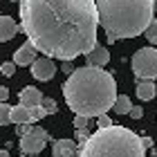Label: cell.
<instances>
[{"instance_id": "obj_24", "label": "cell", "mask_w": 157, "mask_h": 157, "mask_svg": "<svg viewBox=\"0 0 157 157\" xmlns=\"http://www.w3.org/2000/svg\"><path fill=\"white\" fill-rule=\"evenodd\" d=\"M130 117H132V119H141V117H144V108H139V105H132Z\"/></svg>"}, {"instance_id": "obj_28", "label": "cell", "mask_w": 157, "mask_h": 157, "mask_svg": "<svg viewBox=\"0 0 157 157\" xmlns=\"http://www.w3.org/2000/svg\"><path fill=\"white\" fill-rule=\"evenodd\" d=\"M141 144H144L146 148H153V146H155V141H153V137H141Z\"/></svg>"}, {"instance_id": "obj_3", "label": "cell", "mask_w": 157, "mask_h": 157, "mask_svg": "<svg viewBox=\"0 0 157 157\" xmlns=\"http://www.w3.org/2000/svg\"><path fill=\"white\" fill-rule=\"evenodd\" d=\"M99 25L108 43L119 38H135L153 23V0H97Z\"/></svg>"}, {"instance_id": "obj_27", "label": "cell", "mask_w": 157, "mask_h": 157, "mask_svg": "<svg viewBox=\"0 0 157 157\" xmlns=\"http://www.w3.org/2000/svg\"><path fill=\"white\" fill-rule=\"evenodd\" d=\"M61 70H63V72H65V74H72V72H74V67H72V61H63Z\"/></svg>"}, {"instance_id": "obj_13", "label": "cell", "mask_w": 157, "mask_h": 157, "mask_svg": "<svg viewBox=\"0 0 157 157\" xmlns=\"http://www.w3.org/2000/svg\"><path fill=\"white\" fill-rule=\"evenodd\" d=\"M157 94V88H155V81H137V97L141 101H151Z\"/></svg>"}, {"instance_id": "obj_29", "label": "cell", "mask_w": 157, "mask_h": 157, "mask_svg": "<svg viewBox=\"0 0 157 157\" xmlns=\"http://www.w3.org/2000/svg\"><path fill=\"white\" fill-rule=\"evenodd\" d=\"M0 157H9V151H0Z\"/></svg>"}, {"instance_id": "obj_22", "label": "cell", "mask_w": 157, "mask_h": 157, "mask_svg": "<svg viewBox=\"0 0 157 157\" xmlns=\"http://www.w3.org/2000/svg\"><path fill=\"white\" fill-rule=\"evenodd\" d=\"M97 126L99 128H110V126H115V124H112V119L108 115H99L97 117Z\"/></svg>"}, {"instance_id": "obj_32", "label": "cell", "mask_w": 157, "mask_h": 157, "mask_svg": "<svg viewBox=\"0 0 157 157\" xmlns=\"http://www.w3.org/2000/svg\"><path fill=\"white\" fill-rule=\"evenodd\" d=\"M25 157H29V155H25Z\"/></svg>"}, {"instance_id": "obj_20", "label": "cell", "mask_w": 157, "mask_h": 157, "mask_svg": "<svg viewBox=\"0 0 157 157\" xmlns=\"http://www.w3.org/2000/svg\"><path fill=\"white\" fill-rule=\"evenodd\" d=\"M0 72H2V76H13V72H16V63H13V61L2 63V65H0Z\"/></svg>"}, {"instance_id": "obj_26", "label": "cell", "mask_w": 157, "mask_h": 157, "mask_svg": "<svg viewBox=\"0 0 157 157\" xmlns=\"http://www.w3.org/2000/svg\"><path fill=\"white\" fill-rule=\"evenodd\" d=\"M7 99H9V90L5 85H0V103H7Z\"/></svg>"}, {"instance_id": "obj_4", "label": "cell", "mask_w": 157, "mask_h": 157, "mask_svg": "<svg viewBox=\"0 0 157 157\" xmlns=\"http://www.w3.org/2000/svg\"><path fill=\"white\" fill-rule=\"evenodd\" d=\"M78 157H146L141 137L126 126L99 128L85 144L78 146Z\"/></svg>"}, {"instance_id": "obj_17", "label": "cell", "mask_w": 157, "mask_h": 157, "mask_svg": "<svg viewBox=\"0 0 157 157\" xmlns=\"http://www.w3.org/2000/svg\"><path fill=\"white\" fill-rule=\"evenodd\" d=\"M11 124V105L9 103H0V126Z\"/></svg>"}, {"instance_id": "obj_14", "label": "cell", "mask_w": 157, "mask_h": 157, "mask_svg": "<svg viewBox=\"0 0 157 157\" xmlns=\"http://www.w3.org/2000/svg\"><path fill=\"white\" fill-rule=\"evenodd\" d=\"M11 124H29V108H25V105H11Z\"/></svg>"}, {"instance_id": "obj_18", "label": "cell", "mask_w": 157, "mask_h": 157, "mask_svg": "<svg viewBox=\"0 0 157 157\" xmlns=\"http://www.w3.org/2000/svg\"><path fill=\"white\" fill-rule=\"evenodd\" d=\"M45 115L47 112H45L43 105H34V108H29V124H36V121H40Z\"/></svg>"}, {"instance_id": "obj_19", "label": "cell", "mask_w": 157, "mask_h": 157, "mask_svg": "<svg viewBox=\"0 0 157 157\" xmlns=\"http://www.w3.org/2000/svg\"><path fill=\"white\" fill-rule=\"evenodd\" d=\"M43 108H45V112H47V115H54V112H56V101H54V99H49V97H43Z\"/></svg>"}, {"instance_id": "obj_12", "label": "cell", "mask_w": 157, "mask_h": 157, "mask_svg": "<svg viewBox=\"0 0 157 157\" xmlns=\"http://www.w3.org/2000/svg\"><path fill=\"white\" fill-rule=\"evenodd\" d=\"M18 34V25L16 20H13L11 16H7V13H0V40L7 43L11 40L13 36Z\"/></svg>"}, {"instance_id": "obj_9", "label": "cell", "mask_w": 157, "mask_h": 157, "mask_svg": "<svg viewBox=\"0 0 157 157\" xmlns=\"http://www.w3.org/2000/svg\"><path fill=\"white\" fill-rule=\"evenodd\" d=\"M54 157H76L78 155V144L74 139H56L52 146Z\"/></svg>"}, {"instance_id": "obj_31", "label": "cell", "mask_w": 157, "mask_h": 157, "mask_svg": "<svg viewBox=\"0 0 157 157\" xmlns=\"http://www.w3.org/2000/svg\"><path fill=\"white\" fill-rule=\"evenodd\" d=\"M11 2H16V0H11Z\"/></svg>"}, {"instance_id": "obj_30", "label": "cell", "mask_w": 157, "mask_h": 157, "mask_svg": "<svg viewBox=\"0 0 157 157\" xmlns=\"http://www.w3.org/2000/svg\"><path fill=\"white\" fill-rule=\"evenodd\" d=\"M153 7H155V11H157V0H153Z\"/></svg>"}, {"instance_id": "obj_8", "label": "cell", "mask_w": 157, "mask_h": 157, "mask_svg": "<svg viewBox=\"0 0 157 157\" xmlns=\"http://www.w3.org/2000/svg\"><path fill=\"white\" fill-rule=\"evenodd\" d=\"M34 61H36V47H34L29 40H25L23 45L13 52V63H16L18 67H27V65L32 67Z\"/></svg>"}, {"instance_id": "obj_7", "label": "cell", "mask_w": 157, "mask_h": 157, "mask_svg": "<svg viewBox=\"0 0 157 157\" xmlns=\"http://www.w3.org/2000/svg\"><path fill=\"white\" fill-rule=\"evenodd\" d=\"M56 74V65H54V59L49 56H40L32 63V76L36 81H52Z\"/></svg>"}, {"instance_id": "obj_23", "label": "cell", "mask_w": 157, "mask_h": 157, "mask_svg": "<svg viewBox=\"0 0 157 157\" xmlns=\"http://www.w3.org/2000/svg\"><path fill=\"white\" fill-rule=\"evenodd\" d=\"M90 137V132L88 130H76V144H85Z\"/></svg>"}, {"instance_id": "obj_5", "label": "cell", "mask_w": 157, "mask_h": 157, "mask_svg": "<svg viewBox=\"0 0 157 157\" xmlns=\"http://www.w3.org/2000/svg\"><path fill=\"white\" fill-rule=\"evenodd\" d=\"M132 74L139 81H155L157 78V47H141L132 56Z\"/></svg>"}, {"instance_id": "obj_16", "label": "cell", "mask_w": 157, "mask_h": 157, "mask_svg": "<svg viewBox=\"0 0 157 157\" xmlns=\"http://www.w3.org/2000/svg\"><path fill=\"white\" fill-rule=\"evenodd\" d=\"M146 40L151 43V45H157V18H153V23L148 25V29L144 32Z\"/></svg>"}, {"instance_id": "obj_15", "label": "cell", "mask_w": 157, "mask_h": 157, "mask_svg": "<svg viewBox=\"0 0 157 157\" xmlns=\"http://www.w3.org/2000/svg\"><path fill=\"white\" fill-rule=\"evenodd\" d=\"M112 110H115L117 115H130V110H132V101H130V97L119 94V97H117V101H115V105H112Z\"/></svg>"}, {"instance_id": "obj_6", "label": "cell", "mask_w": 157, "mask_h": 157, "mask_svg": "<svg viewBox=\"0 0 157 157\" xmlns=\"http://www.w3.org/2000/svg\"><path fill=\"white\" fill-rule=\"evenodd\" d=\"M52 139L49 135L43 130V128L38 126H32L29 130H27L23 137H20V151H23V155H29V157H36L43 148H45V144Z\"/></svg>"}, {"instance_id": "obj_21", "label": "cell", "mask_w": 157, "mask_h": 157, "mask_svg": "<svg viewBox=\"0 0 157 157\" xmlns=\"http://www.w3.org/2000/svg\"><path fill=\"white\" fill-rule=\"evenodd\" d=\"M88 121H90L88 117H81V115H76V117H74V124H72V126H74V130H85Z\"/></svg>"}, {"instance_id": "obj_10", "label": "cell", "mask_w": 157, "mask_h": 157, "mask_svg": "<svg viewBox=\"0 0 157 157\" xmlns=\"http://www.w3.org/2000/svg\"><path fill=\"white\" fill-rule=\"evenodd\" d=\"M85 61H88V65L90 67H103V65H108V61H110V52H108V47H103V45H94V49H92L90 54H85Z\"/></svg>"}, {"instance_id": "obj_11", "label": "cell", "mask_w": 157, "mask_h": 157, "mask_svg": "<svg viewBox=\"0 0 157 157\" xmlns=\"http://www.w3.org/2000/svg\"><path fill=\"white\" fill-rule=\"evenodd\" d=\"M18 103H20V105H25V108L40 105V103H43V92H40L38 88H34V85H27V88H23V92H20Z\"/></svg>"}, {"instance_id": "obj_25", "label": "cell", "mask_w": 157, "mask_h": 157, "mask_svg": "<svg viewBox=\"0 0 157 157\" xmlns=\"http://www.w3.org/2000/svg\"><path fill=\"white\" fill-rule=\"evenodd\" d=\"M32 126H34V124H20V126H16V135H18V137H23V135L29 130Z\"/></svg>"}, {"instance_id": "obj_1", "label": "cell", "mask_w": 157, "mask_h": 157, "mask_svg": "<svg viewBox=\"0 0 157 157\" xmlns=\"http://www.w3.org/2000/svg\"><path fill=\"white\" fill-rule=\"evenodd\" d=\"M20 29L36 52L61 61L90 54L97 45V0H18Z\"/></svg>"}, {"instance_id": "obj_2", "label": "cell", "mask_w": 157, "mask_h": 157, "mask_svg": "<svg viewBox=\"0 0 157 157\" xmlns=\"http://www.w3.org/2000/svg\"><path fill=\"white\" fill-rule=\"evenodd\" d=\"M63 97L67 108L81 117L108 115L117 101V83L115 76L103 67H76L67 81L63 83Z\"/></svg>"}]
</instances>
